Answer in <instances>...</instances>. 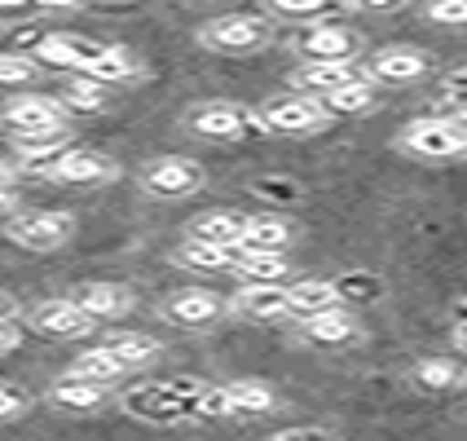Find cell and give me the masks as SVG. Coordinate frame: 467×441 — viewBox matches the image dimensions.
<instances>
[{"instance_id": "1", "label": "cell", "mask_w": 467, "mask_h": 441, "mask_svg": "<svg viewBox=\"0 0 467 441\" xmlns=\"http://www.w3.org/2000/svg\"><path fill=\"white\" fill-rule=\"evenodd\" d=\"M212 384L194 380V375H177V380H159V384H137L124 393V411L150 424H177V419H199L203 393Z\"/></svg>"}, {"instance_id": "2", "label": "cell", "mask_w": 467, "mask_h": 441, "mask_svg": "<svg viewBox=\"0 0 467 441\" xmlns=\"http://www.w3.org/2000/svg\"><path fill=\"white\" fill-rule=\"evenodd\" d=\"M256 124L269 132H317L331 124V110L317 98H305V93H278L260 106Z\"/></svg>"}, {"instance_id": "3", "label": "cell", "mask_w": 467, "mask_h": 441, "mask_svg": "<svg viewBox=\"0 0 467 441\" xmlns=\"http://www.w3.org/2000/svg\"><path fill=\"white\" fill-rule=\"evenodd\" d=\"M71 230H76V221L67 212H18V216H9L5 238L26 252H53L71 238Z\"/></svg>"}, {"instance_id": "4", "label": "cell", "mask_w": 467, "mask_h": 441, "mask_svg": "<svg viewBox=\"0 0 467 441\" xmlns=\"http://www.w3.org/2000/svg\"><path fill=\"white\" fill-rule=\"evenodd\" d=\"M269 18L260 14H225V18H212V23L199 26V40L208 49H221V53H247V49H260L269 40Z\"/></svg>"}, {"instance_id": "5", "label": "cell", "mask_w": 467, "mask_h": 441, "mask_svg": "<svg viewBox=\"0 0 467 441\" xmlns=\"http://www.w3.org/2000/svg\"><path fill=\"white\" fill-rule=\"evenodd\" d=\"M0 124L18 137H40V132H62V102L45 98V93H26L14 98L0 110Z\"/></svg>"}, {"instance_id": "6", "label": "cell", "mask_w": 467, "mask_h": 441, "mask_svg": "<svg viewBox=\"0 0 467 441\" xmlns=\"http://www.w3.org/2000/svg\"><path fill=\"white\" fill-rule=\"evenodd\" d=\"M401 146L423 159H450L467 151V132L454 129L450 120H415L410 129L401 132Z\"/></svg>"}, {"instance_id": "7", "label": "cell", "mask_w": 467, "mask_h": 441, "mask_svg": "<svg viewBox=\"0 0 467 441\" xmlns=\"http://www.w3.org/2000/svg\"><path fill=\"white\" fill-rule=\"evenodd\" d=\"M110 45L102 40H88V36H71V31H57V36H45L40 40V62H53V67H71V71H93L102 62Z\"/></svg>"}, {"instance_id": "8", "label": "cell", "mask_w": 467, "mask_h": 441, "mask_svg": "<svg viewBox=\"0 0 467 441\" xmlns=\"http://www.w3.org/2000/svg\"><path fill=\"white\" fill-rule=\"evenodd\" d=\"M141 182H146V190H155V194L177 199V194H194V190L208 182V177H203V168H199L194 159H177V155H172V159H155V163H146Z\"/></svg>"}, {"instance_id": "9", "label": "cell", "mask_w": 467, "mask_h": 441, "mask_svg": "<svg viewBox=\"0 0 467 441\" xmlns=\"http://www.w3.org/2000/svg\"><path fill=\"white\" fill-rule=\"evenodd\" d=\"M296 49L305 53L309 62H348L358 53V36L348 26H336V23H317V26H305Z\"/></svg>"}, {"instance_id": "10", "label": "cell", "mask_w": 467, "mask_h": 441, "mask_svg": "<svg viewBox=\"0 0 467 441\" xmlns=\"http://www.w3.org/2000/svg\"><path fill=\"white\" fill-rule=\"evenodd\" d=\"M31 327L45 331V336L71 340V336H88L98 322L79 310L76 300H40V305L31 310Z\"/></svg>"}, {"instance_id": "11", "label": "cell", "mask_w": 467, "mask_h": 441, "mask_svg": "<svg viewBox=\"0 0 467 441\" xmlns=\"http://www.w3.org/2000/svg\"><path fill=\"white\" fill-rule=\"evenodd\" d=\"M45 173L53 182H67V185H98L115 177V163L106 155H98V151H67L62 159H53Z\"/></svg>"}, {"instance_id": "12", "label": "cell", "mask_w": 467, "mask_h": 441, "mask_svg": "<svg viewBox=\"0 0 467 441\" xmlns=\"http://www.w3.org/2000/svg\"><path fill=\"white\" fill-rule=\"evenodd\" d=\"M190 129L225 142V137H238L243 129H256V115H247L238 102H203L190 115Z\"/></svg>"}, {"instance_id": "13", "label": "cell", "mask_w": 467, "mask_h": 441, "mask_svg": "<svg viewBox=\"0 0 467 441\" xmlns=\"http://www.w3.org/2000/svg\"><path fill=\"white\" fill-rule=\"evenodd\" d=\"M230 310L243 318H283V313H291V296H286V287L243 283L238 296L230 300Z\"/></svg>"}, {"instance_id": "14", "label": "cell", "mask_w": 467, "mask_h": 441, "mask_svg": "<svg viewBox=\"0 0 467 441\" xmlns=\"http://www.w3.org/2000/svg\"><path fill=\"white\" fill-rule=\"evenodd\" d=\"M163 318L177 322V327H208L212 318H221V300H216L212 291L190 287V291H177V296L163 305Z\"/></svg>"}, {"instance_id": "15", "label": "cell", "mask_w": 467, "mask_h": 441, "mask_svg": "<svg viewBox=\"0 0 467 441\" xmlns=\"http://www.w3.org/2000/svg\"><path fill=\"white\" fill-rule=\"evenodd\" d=\"M423 71H428V62L415 49H384V53H375L370 67H366V76L379 79V84H410Z\"/></svg>"}, {"instance_id": "16", "label": "cell", "mask_w": 467, "mask_h": 441, "mask_svg": "<svg viewBox=\"0 0 467 441\" xmlns=\"http://www.w3.org/2000/svg\"><path fill=\"white\" fill-rule=\"evenodd\" d=\"M71 300H76L93 322H98V318H124V313L132 310V291H124V287H115V283H84Z\"/></svg>"}, {"instance_id": "17", "label": "cell", "mask_w": 467, "mask_h": 441, "mask_svg": "<svg viewBox=\"0 0 467 441\" xmlns=\"http://www.w3.org/2000/svg\"><path fill=\"white\" fill-rule=\"evenodd\" d=\"M353 79H362L353 62H305V67L296 71V84H300L305 93H317V98L336 93V89L353 84Z\"/></svg>"}, {"instance_id": "18", "label": "cell", "mask_w": 467, "mask_h": 441, "mask_svg": "<svg viewBox=\"0 0 467 441\" xmlns=\"http://www.w3.org/2000/svg\"><path fill=\"white\" fill-rule=\"evenodd\" d=\"M243 221H247V216H238V212H208V216H199V221L190 226V238L230 252V247H243Z\"/></svg>"}, {"instance_id": "19", "label": "cell", "mask_w": 467, "mask_h": 441, "mask_svg": "<svg viewBox=\"0 0 467 441\" xmlns=\"http://www.w3.org/2000/svg\"><path fill=\"white\" fill-rule=\"evenodd\" d=\"M230 269L238 274V278H247V283L278 287V278L286 274V257H283V252H252V247H238Z\"/></svg>"}, {"instance_id": "20", "label": "cell", "mask_w": 467, "mask_h": 441, "mask_svg": "<svg viewBox=\"0 0 467 441\" xmlns=\"http://www.w3.org/2000/svg\"><path fill=\"white\" fill-rule=\"evenodd\" d=\"M300 322H305V336H309L313 344H353V340H358V322L344 310L313 313V318H300Z\"/></svg>"}, {"instance_id": "21", "label": "cell", "mask_w": 467, "mask_h": 441, "mask_svg": "<svg viewBox=\"0 0 467 441\" xmlns=\"http://www.w3.org/2000/svg\"><path fill=\"white\" fill-rule=\"evenodd\" d=\"M291 243V226L283 216H247L243 221V247L252 252H283Z\"/></svg>"}, {"instance_id": "22", "label": "cell", "mask_w": 467, "mask_h": 441, "mask_svg": "<svg viewBox=\"0 0 467 441\" xmlns=\"http://www.w3.org/2000/svg\"><path fill=\"white\" fill-rule=\"evenodd\" d=\"M221 393H225L234 415H265V411H274V389L260 384V380H234V384H221Z\"/></svg>"}, {"instance_id": "23", "label": "cell", "mask_w": 467, "mask_h": 441, "mask_svg": "<svg viewBox=\"0 0 467 441\" xmlns=\"http://www.w3.org/2000/svg\"><path fill=\"white\" fill-rule=\"evenodd\" d=\"M67 375H71V380H84V384H102V389H106V384H115V380L124 375V366L115 362L102 344H98V349H84L76 362H71V371H67Z\"/></svg>"}, {"instance_id": "24", "label": "cell", "mask_w": 467, "mask_h": 441, "mask_svg": "<svg viewBox=\"0 0 467 441\" xmlns=\"http://www.w3.org/2000/svg\"><path fill=\"white\" fill-rule=\"evenodd\" d=\"M106 353L115 358V362L124 366H141V362H150L159 353V340H150V336H141V331H110V340L102 344Z\"/></svg>"}, {"instance_id": "25", "label": "cell", "mask_w": 467, "mask_h": 441, "mask_svg": "<svg viewBox=\"0 0 467 441\" xmlns=\"http://www.w3.org/2000/svg\"><path fill=\"white\" fill-rule=\"evenodd\" d=\"M67 142H71L67 129L62 132H40V137H18V142H14V151H18V159L31 163V168H49L53 159H62L67 151H71Z\"/></svg>"}, {"instance_id": "26", "label": "cell", "mask_w": 467, "mask_h": 441, "mask_svg": "<svg viewBox=\"0 0 467 441\" xmlns=\"http://www.w3.org/2000/svg\"><path fill=\"white\" fill-rule=\"evenodd\" d=\"M286 296H291V313H300V318L336 310V287L327 278H305V283L286 287Z\"/></svg>"}, {"instance_id": "27", "label": "cell", "mask_w": 467, "mask_h": 441, "mask_svg": "<svg viewBox=\"0 0 467 441\" xmlns=\"http://www.w3.org/2000/svg\"><path fill=\"white\" fill-rule=\"evenodd\" d=\"M102 397H106L102 384H84V380H71V375H62L53 384V402L67 406V411H93V406H102Z\"/></svg>"}, {"instance_id": "28", "label": "cell", "mask_w": 467, "mask_h": 441, "mask_svg": "<svg viewBox=\"0 0 467 441\" xmlns=\"http://www.w3.org/2000/svg\"><path fill=\"white\" fill-rule=\"evenodd\" d=\"M317 102L327 106L331 115H358V110H370L375 106V89H370V79H353V84H344L336 93H327V98H317Z\"/></svg>"}, {"instance_id": "29", "label": "cell", "mask_w": 467, "mask_h": 441, "mask_svg": "<svg viewBox=\"0 0 467 441\" xmlns=\"http://www.w3.org/2000/svg\"><path fill=\"white\" fill-rule=\"evenodd\" d=\"M234 252H238V247L225 252V247H208V243H194V238H190V243L182 247V260L185 265H194V269H230Z\"/></svg>"}, {"instance_id": "30", "label": "cell", "mask_w": 467, "mask_h": 441, "mask_svg": "<svg viewBox=\"0 0 467 441\" xmlns=\"http://www.w3.org/2000/svg\"><path fill=\"white\" fill-rule=\"evenodd\" d=\"M132 76H137L132 58L124 49H115V45H110V53H106L102 62H98V67H93L84 79H98V84H119V79H132Z\"/></svg>"}, {"instance_id": "31", "label": "cell", "mask_w": 467, "mask_h": 441, "mask_svg": "<svg viewBox=\"0 0 467 441\" xmlns=\"http://www.w3.org/2000/svg\"><path fill=\"white\" fill-rule=\"evenodd\" d=\"M336 287V300H375L384 287L375 274H344V278H331Z\"/></svg>"}, {"instance_id": "32", "label": "cell", "mask_w": 467, "mask_h": 441, "mask_svg": "<svg viewBox=\"0 0 467 441\" xmlns=\"http://www.w3.org/2000/svg\"><path fill=\"white\" fill-rule=\"evenodd\" d=\"M67 102L76 106V110H102L106 106V93H102V84L98 79H71L67 84Z\"/></svg>"}, {"instance_id": "33", "label": "cell", "mask_w": 467, "mask_h": 441, "mask_svg": "<svg viewBox=\"0 0 467 441\" xmlns=\"http://www.w3.org/2000/svg\"><path fill=\"white\" fill-rule=\"evenodd\" d=\"M274 14H286V18H331L336 5H327V0H274Z\"/></svg>"}, {"instance_id": "34", "label": "cell", "mask_w": 467, "mask_h": 441, "mask_svg": "<svg viewBox=\"0 0 467 441\" xmlns=\"http://www.w3.org/2000/svg\"><path fill=\"white\" fill-rule=\"evenodd\" d=\"M36 62L23 58V53H0V84H26V79H36Z\"/></svg>"}, {"instance_id": "35", "label": "cell", "mask_w": 467, "mask_h": 441, "mask_svg": "<svg viewBox=\"0 0 467 441\" xmlns=\"http://www.w3.org/2000/svg\"><path fill=\"white\" fill-rule=\"evenodd\" d=\"M415 375H419V384H428V389H445V384L459 380V366L454 362H423Z\"/></svg>"}, {"instance_id": "36", "label": "cell", "mask_w": 467, "mask_h": 441, "mask_svg": "<svg viewBox=\"0 0 467 441\" xmlns=\"http://www.w3.org/2000/svg\"><path fill=\"white\" fill-rule=\"evenodd\" d=\"M26 411V393L18 384H9V380H0V419H14Z\"/></svg>"}, {"instance_id": "37", "label": "cell", "mask_w": 467, "mask_h": 441, "mask_svg": "<svg viewBox=\"0 0 467 441\" xmlns=\"http://www.w3.org/2000/svg\"><path fill=\"white\" fill-rule=\"evenodd\" d=\"M428 18H432V23L463 26L467 23V0H441V5H432V9H428Z\"/></svg>"}, {"instance_id": "38", "label": "cell", "mask_w": 467, "mask_h": 441, "mask_svg": "<svg viewBox=\"0 0 467 441\" xmlns=\"http://www.w3.org/2000/svg\"><path fill=\"white\" fill-rule=\"evenodd\" d=\"M269 441H331L322 428H291V433H278V437H269Z\"/></svg>"}, {"instance_id": "39", "label": "cell", "mask_w": 467, "mask_h": 441, "mask_svg": "<svg viewBox=\"0 0 467 441\" xmlns=\"http://www.w3.org/2000/svg\"><path fill=\"white\" fill-rule=\"evenodd\" d=\"M18 344V331H14V322H0V349H14Z\"/></svg>"}, {"instance_id": "40", "label": "cell", "mask_w": 467, "mask_h": 441, "mask_svg": "<svg viewBox=\"0 0 467 441\" xmlns=\"http://www.w3.org/2000/svg\"><path fill=\"white\" fill-rule=\"evenodd\" d=\"M0 212H14V185H0Z\"/></svg>"}, {"instance_id": "41", "label": "cell", "mask_w": 467, "mask_h": 441, "mask_svg": "<svg viewBox=\"0 0 467 441\" xmlns=\"http://www.w3.org/2000/svg\"><path fill=\"white\" fill-rule=\"evenodd\" d=\"M9 313H14V300H9V296L0 291V322H9Z\"/></svg>"}, {"instance_id": "42", "label": "cell", "mask_w": 467, "mask_h": 441, "mask_svg": "<svg viewBox=\"0 0 467 441\" xmlns=\"http://www.w3.org/2000/svg\"><path fill=\"white\" fill-rule=\"evenodd\" d=\"M454 344H459V349H467V327H454Z\"/></svg>"}, {"instance_id": "43", "label": "cell", "mask_w": 467, "mask_h": 441, "mask_svg": "<svg viewBox=\"0 0 467 441\" xmlns=\"http://www.w3.org/2000/svg\"><path fill=\"white\" fill-rule=\"evenodd\" d=\"M454 313H459V327H467V300H459V310Z\"/></svg>"}, {"instance_id": "44", "label": "cell", "mask_w": 467, "mask_h": 441, "mask_svg": "<svg viewBox=\"0 0 467 441\" xmlns=\"http://www.w3.org/2000/svg\"><path fill=\"white\" fill-rule=\"evenodd\" d=\"M0 185H9V168L5 163H0Z\"/></svg>"}]
</instances>
